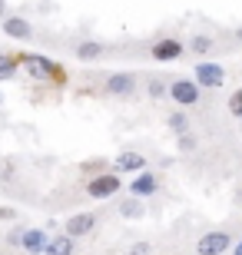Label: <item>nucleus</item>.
Wrapping results in <instances>:
<instances>
[{
  "mask_svg": "<svg viewBox=\"0 0 242 255\" xmlns=\"http://www.w3.org/2000/svg\"><path fill=\"white\" fill-rule=\"evenodd\" d=\"M229 249H233V236L229 232H206L196 242V252L199 255H226Z\"/></svg>",
  "mask_w": 242,
  "mask_h": 255,
  "instance_id": "1",
  "label": "nucleus"
},
{
  "mask_svg": "<svg viewBox=\"0 0 242 255\" xmlns=\"http://www.w3.org/2000/svg\"><path fill=\"white\" fill-rule=\"evenodd\" d=\"M3 10H7V3H3V0H0V17H3Z\"/></svg>",
  "mask_w": 242,
  "mask_h": 255,
  "instance_id": "25",
  "label": "nucleus"
},
{
  "mask_svg": "<svg viewBox=\"0 0 242 255\" xmlns=\"http://www.w3.org/2000/svg\"><path fill=\"white\" fill-rule=\"evenodd\" d=\"M209 47H213V40H209V37H196L193 40V53H206Z\"/></svg>",
  "mask_w": 242,
  "mask_h": 255,
  "instance_id": "19",
  "label": "nucleus"
},
{
  "mask_svg": "<svg viewBox=\"0 0 242 255\" xmlns=\"http://www.w3.org/2000/svg\"><path fill=\"white\" fill-rule=\"evenodd\" d=\"M96 226V216L93 212H76V216L66 219V236L70 239H80V236H90Z\"/></svg>",
  "mask_w": 242,
  "mask_h": 255,
  "instance_id": "7",
  "label": "nucleus"
},
{
  "mask_svg": "<svg viewBox=\"0 0 242 255\" xmlns=\"http://www.w3.org/2000/svg\"><path fill=\"white\" fill-rule=\"evenodd\" d=\"M100 57H103V47H100V43H93V40H86V43H80V47H76V60H83V63L100 60Z\"/></svg>",
  "mask_w": 242,
  "mask_h": 255,
  "instance_id": "15",
  "label": "nucleus"
},
{
  "mask_svg": "<svg viewBox=\"0 0 242 255\" xmlns=\"http://www.w3.org/2000/svg\"><path fill=\"white\" fill-rule=\"evenodd\" d=\"M143 199H136V196H130V199H123L120 202V216L123 219H143Z\"/></svg>",
  "mask_w": 242,
  "mask_h": 255,
  "instance_id": "14",
  "label": "nucleus"
},
{
  "mask_svg": "<svg viewBox=\"0 0 242 255\" xmlns=\"http://www.w3.org/2000/svg\"><path fill=\"white\" fill-rule=\"evenodd\" d=\"M226 83V70L213 60H203L196 63V86H206V90H216V86Z\"/></svg>",
  "mask_w": 242,
  "mask_h": 255,
  "instance_id": "2",
  "label": "nucleus"
},
{
  "mask_svg": "<svg viewBox=\"0 0 242 255\" xmlns=\"http://www.w3.org/2000/svg\"><path fill=\"white\" fill-rule=\"evenodd\" d=\"M20 70V60L17 57H7V53H0V80H13Z\"/></svg>",
  "mask_w": 242,
  "mask_h": 255,
  "instance_id": "16",
  "label": "nucleus"
},
{
  "mask_svg": "<svg viewBox=\"0 0 242 255\" xmlns=\"http://www.w3.org/2000/svg\"><path fill=\"white\" fill-rule=\"evenodd\" d=\"M130 255H149V246L146 242H136V246L130 249Z\"/></svg>",
  "mask_w": 242,
  "mask_h": 255,
  "instance_id": "23",
  "label": "nucleus"
},
{
  "mask_svg": "<svg viewBox=\"0 0 242 255\" xmlns=\"http://www.w3.org/2000/svg\"><path fill=\"white\" fill-rule=\"evenodd\" d=\"M0 219H3V222H13V219H17V212H13V209H7V206H0Z\"/></svg>",
  "mask_w": 242,
  "mask_h": 255,
  "instance_id": "22",
  "label": "nucleus"
},
{
  "mask_svg": "<svg viewBox=\"0 0 242 255\" xmlns=\"http://www.w3.org/2000/svg\"><path fill=\"white\" fill-rule=\"evenodd\" d=\"M47 242H50V236L43 232V229H23V232H20V242H17V246L23 249V252H30V255H43Z\"/></svg>",
  "mask_w": 242,
  "mask_h": 255,
  "instance_id": "5",
  "label": "nucleus"
},
{
  "mask_svg": "<svg viewBox=\"0 0 242 255\" xmlns=\"http://www.w3.org/2000/svg\"><path fill=\"white\" fill-rule=\"evenodd\" d=\"M133 90H136V76H133V73H110V76H106V93L130 96Z\"/></svg>",
  "mask_w": 242,
  "mask_h": 255,
  "instance_id": "9",
  "label": "nucleus"
},
{
  "mask_svg": "<svg viewBox=\"0 0 242 255\" xmlns=\"http://www.w3.org/2000/svg\"><path fill=\"white\" fill-rule=\"evenodd\" d=\"M183 57V43H179V40H156V43H153V60H156V63H173V60H179Z\"/></svg>",
  "mask_w": 242,
  "mask_h": 255,
  "instance_id": "8",
  "label": "nucleus"
},
{
  "mask_svg": "<svg viewBox=\"0 0 242 255\" xmlns=\"http://www.w3.org/2000/svg\"><path fill=\"white\" fill-rule=\"evenodd\" d=\"M143 169H146V156L143 152L126 149L116 156V172H143Z\"/></svg>",
  "mask_w": 242,
  "mask_h": 255,
  "instance_id": "10",
  "label": "nucleus"
},
{
  "mask_svg": "<svg viewBox=\"0 0 242 255\" xmlns=\"http://www.w3.org/2000/svg\"><path fill=\"white\" fill-rule=\"evenodd\" d=\"M43 255H73V239L66 236H56V239H50L47 242V249H43Z\"/></svg>",
  "mask_w": 242,
  "mask_h": 255,
  "instance_id": "13",
  "label": "nucleus"
},
{
  "mask_svg": "<svg viewBox=\"0 0 242 255\" xmlns=\"http://www.w3.org/2000/svg\"><path fill=\"white\" fill-rule=\"evenodd\" d=\"M233 255H242V242H236V249H233Z\"/></svg>",
  "mask_w": 242,
  "mask_h": 255,
  "instance_id": "24",
  "label": "nucleus"
},
{
  "mask_svg": "<svg viewBox=\"0 0 242 255\" xmlns=\"http://www.w3.org/2000/svg\"><path fill=\"white\" fill-rule=\"evenodd\" d=\"M169 129H176V132H186L189 129V120L183 113H169Z\"/></svg>",
  "mask_w": 242,
  "mask_h": 255,
  "instance_id": "18",
  "label": "nucleus"
},
{
  "mask_svg": "<svg viewBox=\"0 0 242 255\" xmlns=\"http://www.w3.org/2000/svg\"><path fill=\"white\" fill-rule=\"evenodd\" d=\"M17 60H20V66H27L30 76H37V80H50V63H53V60L40 57V53H17Z\"/></svg>",
  "mask_w": 242,
  "mask_h": 255,
  "instance_id": "6",
  "label": "nucleus"
},
{
  "mask_svg": "<svg viewBox=\"0 0 242 255\" xmlns=\"http://www.w3.org/2000/svg\"><path fill=\"white\" fill-rule=\"evenodd\" d=\"M156 186H159V182H156V176L143 169V172H136V179H133L130 192H133L136 199H146V196H153V192H156Z\"/></svg>",
  "mask_w": 242,
  "mask_h": 255,
  "instance_id": "12",
  "label": "nucleus"
},
{
  "mask_svg": "<svg viewBox=\"0 0 242 255\" xmlns=\"http://www.w3.org/2000/svg\"><path fill=\"white\" fill-rule=\"evenodd\" d=\"M193 146H196L193 132H189V129H186V132H179V149H186V152H189V149H193Z\"/></svg>",
  "mask_w": 242,
  "mask_h": 255,
  "instance_id": "20",
  "label": "nucleus"
},
{
  "mask_svg": "<svg viewBox=\"0 0 242 255\" xmlns=\"http://www.w3.org/2000/svg\"><path fill=\"white\" fill-rule=\"evenodd\" d=\"M169 96L179 106H196L199 96H203V86H196V80H173L169 83Z\"/></svg>",
  "mask_w": 242,
  "mask_h": 255,
  "instance_id": "3",
  "label": "nucleus"
},
{
  "mask_svg": "<svg viewBox=\"0 0 242 255\" xmlns=\"http://www.w3.org/2000/svg\"><path fill=\"white\" fill-rule=\"evenodd\" d=\"M229 113H233L236 120H242V86L236 90L233 96H229Z\"/></svg>",
  "mask_w": 242,
  "mask_h": 255,
  "instance_id": "17",
  "label": "nucleus"
},
{
  "mask_svg": "<svg viewBox=\"0 0 242 255\" xmlns=\"http://www.w3.org/2000/svg\"><path fill=\"white\" fill-rule=\"evenodd\" d=\"M3 33L13 40H30L33 37V27H30V20L23 17H3Z\"/></svg>",
  "mask_w": 242,
  "mask_h": 255,
  "instance_id": "11",
  "label": "nucleus"
},
{
  "mask_svg": "<svg viewBox=\"0 0 242 255\" xmlns=\"http://www.w3.org/2000/svg\"><path fill=\"white\" fill-rule=\"evenodd\" d=\"M163 93H166V83L153 80V83H149V96H163Z\"/></svg>",
  "mask_w": 242,
  "mask_h": 255,
  "instance_id": "21",
  "label": "nucleus"
},
{
  "mask_svg": "<svg viewBox=\"0 0 242 255\" xmlns=\"http://www.w3.org/2000/svg\"><path fill=\"white\" fill-rule=\"evenodd\" d=\"M86 192H90L93 199H110L113 192H120V176H116V172L93 176V179H90V186H86Z\"/></svg>",
  "mask_w": 242,
  "mask_h": 255,
  "instance_id": "4",
  "label": "nucleus"
}]
</instances>
